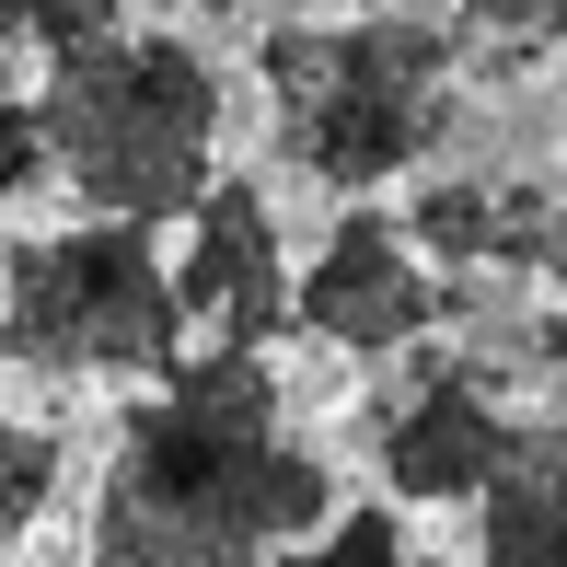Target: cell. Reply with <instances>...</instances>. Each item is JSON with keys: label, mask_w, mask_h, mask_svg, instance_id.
<instances>
[{"label": "cell", "mask_w": 567, "mask_h": 567, "mask_svg": "<svg viewBox=\"0 0 567 567\" xmlns=\"http://www.w3.org/2000/svg\"><path fill=\"white\" fill-rule=\"evenodd\" d=\"M337 509V463L278 429L267 348H174L116 417L82 567H267Z\"/></svg>", "instance_id": "obj_1"}, {"label": "cell", "mask_w": 567, "mask_h": 567, "mask_svg": "<svg viewBox=\"0 0 567 567\" xmlns=\"http://www.w3.org/2000/svg\"><path fill=\"white\" fill-rule=\"evenodd\" d=\"M463 105V23L382 0L348 23H278L267 35V116L313 186L371 197L394 174H417V151H441Z\"/></svg>", "instance_id": "obj_2"}, {"label": "cell", "mask_w": 567, "mask_h": 567, "mask_svg": "<svg viewBox=\"0 0 567 567\" xmlns=\"http://www.w3.org/2000/svg\"><path fill=\"white\" fill-rule=\"evenodd\" d=\"M35 127H47V174H70L82 209L163 231L220 174V70L186 35H127L116 23V35L47 59Z\"/></svg>", "instance_id": "obj_3"}, {"label": "cell", "mask_w": 567, "mask_h": 567, "mask_svg": "<svg viewBox=\"0 0 567 567\" xmlns=\"http://www.w3.org/2000/svg\"><path fill=\"white\" fill-rule=\"evenodd\" d=\"M186 348L174 313V267L151 255V220H105L82 231H35L0 255V359L47 382H151Z\"/></svg>", "instance_id": "obj_4"}, {"label": "cell", "mask_w": 567, "mask_h": 567, "mask_svg": "<svg viewBox=\"0 0 567 567\" xmlns=\"http://www.w3.org/2000/svg\"><path fill=\"white\" fill-rule=\"evenodd\" d=\"M290 324L324 337L337 359H394V348H417L429 324H441V278H429V255L405 244L394 209L348 197L337 231H324V255L290 278Z\"/></svg>", "instance_id": "obj_5"}, {"label": "cell", "mask_w": 567, "mask_h": 567, "mask_svg": "<svg viewBox=\"0 0 567 567\" xmlns=\"http://www.w3.org/2000/svg\"><path fill=\"white\" fill-rule=\"evenodd\" d=\"M174 313L209 348H267L290 324V267H278V209L244 174H209L186 209V267H174Z\"/></svg>", "instance_id": "obj_6"}, {"label": "cell", "mask_w": 567, "mask_h": 567, "mask_svg": "<svg viewBox=\"0 0 567 567\" xmlns=\"http://www.w3.org/2000/svg\"><path fill=\"white\" fill-rule=\"evenodd\" d=\"M509 441H522V417H509L463 359H429L417 394L382 405V486L417 498V509H475L486 486H498Z\"/></svg>", "instance_id": "obj_7"}, {"label": "cell", "mask_w": 567, "mask_h": 567, "mask_svg": "<svg viewBox=\"0 0 567 567\" xmlns=\"http://www.w3.org/2000/svg\"><path fill=\"white\" fill-rule=\"evenodd\" d=\"M545 231H556V186H533V174H429L405 197V244L452 278L545 267Z\"/></svg>", "instance_id": "obj_8"}, {"label": "cell", "mask_w": 567, "mask_h": 567, "mask_svg": "<svg viewBox=\"0 0 567 567\" xmlns=\"http://www.w3.org/2000/svg\"><path fill=\"white\" fill-rule=\"evenodd\" d=\"M486 556L475 567H567V394L545 417H522L498 486H486Z\"/></svg>", "instance_id": "obj_9"}, {"label": "cell", "mask_w": 567, "mask_h": 567, "mask_svg": "<svg viewBox=\"0 0 567 567\" xmlns=\"http://www.w3.org/2000/svg\"><path fill=\"white\" fill-rule=\"evenodd\" d=\"M267 567H405V522L394 509H324L301 545H278Z\"/></svg>", "instance_id": "obj_10"}, {"label": "cell", "mask_w": 567, "mask_h": 567, "mask_svg": "<svg viewBox=\"0 0 567 567\" xmlns=\"http://www.w3.org/2000/svg\"><path fill=\"white\" fill-rule=\"evenodd\" d=\"M47 498H59V441H47V429H23V417H0V545H12V533H35Z\"/></svg>", "instance_id": "obj_11"}, {"label": "cell", "mask_w": 567, "mask_h": 567, "mask_svg": "<svg viewBox=\"0 0 567 567\" xmlns=\"http://www.w3.org/2000/svg\"><path fill=\"white\" fill-rule=\"evenodd\" d=\"M452 23L498 59H556L567 47V0H452Z\"/></svg>", "instance_id": "obj_12"}, {"label": "cell", "mask_w": 567, "mask_h": 567, "mask_svg": "<svg viewBox=\"0 0 567 567\" xmlns=\"http://www.w3.org/2000/svg\"><path fill=\"white\" fill-rule=\"evenodd\" d=\"M12 12H23V35H35V59H70V47L116 35L127 0H12Z\"/></svg>", "instance_id": "obj_13"}, {"label": "cell", "mask_w": 567, "mask_h": 567, "mask_svg": "<svg viewBox=\"0 0 567 567\" xmlns=\"http://www.w3.org/2000/svg\"><path fill=\"white\" fill-rule=\"evenodd\" d=\"M35 174H47V127H35L23 93H0V197H23Z\"/></svg>", "instance_id": "obj_14"}, {"label": "cell", "mask_w": 567, "mask_h": 567, "mask_svg": "<svg viewBox=\"0 0 567 567\" xmlns=\"http://www.w3.org/2000/svg\"><path fill=\"white\" fill-rule=\"evenodd\" d=\"M23 59H35V35H23V12L0 0V93H12V70H23Z\"/></svg>", "instance_id": "obj_15"}, {"label": "cell", "mask_w": 567, "mask_h": 567, "mask_svg": "<svg viewBox=\"0 0 567 567\" xmlns=\"http://www.w3.org/2000/svg\"><path fill=\"white\" fill-rule=\"evenodd\" d=\"M545 278H556V313H567V186H556V231H545Z\"/></svg>", "instance_id": "obj_16"}, {"label": "cell", "mask_w": 567, "mask_h": 567, "mask_svg": "<svg viewBox=\"0 0 567 567\" xmlns=\"http://www.w3.org/2000/svg\"><path fill=\"white\" fill-rule=\"evenodd\" d=\"M151 12H163V23H231L244 0H151Z\"/></svg>", "instance_id": "obj_17"}, {"label": "cell", "mask_w": 567, "mask_h": 567, "mask_svg": "<svg viewBox=\"0 0 567 567\" xmlns=\"http://www.w3.org/2000/svg\"><path fill=\"white\" fill-rule=\"evenodd\" d=\"M405 567H463V556H405Z\"/></svg>", "instance_id": "obj_18"}, {"label": "cell", "mask_w": 567, "mask_h": 567, "mask_svg": "<svg viewBox=\"0 0 567 567\" xmlns=\"http://www.w3.org/2000/svg\"><path fill=\"white\" fill-rule=\"evenodd\" d=\"M0 567H12V556H0Z\"/></svg>", "instance_id": "obj_19"}]
</instances>
